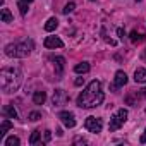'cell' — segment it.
Masks as SVG:
<instances>
[{"instance_id": "obj_16", "label": "cell", "mask_w": 146, "mask_h": 146, "mask_svg": "<svg viewBox=\"0 0 146 146\" xmlns=\"http://www.w3.org/2000/svg\"><path fill=\"white\" fill-rule=\"evenodd\" d=\"M90 69H91V65L88 62H81L74 67V72L76 74H86V72H90Z\"/></svg>"}, {"instance_id": "obj_6", "label": "cell", "mask_w": 146, "mask_h": 146, "mask_svg": "<svg viewBox=\"0 0 146 146\" xmlns=\"http://www.w3.org/2000/svg\"><path fill=\"white\" fill-rule=\"evenodd\" d=\"M69 102V95L64 91V90H55L53 91V96H52V103L53 107H62Z\"/></svg>"}, {"instance_id": "obj_29", "label": "cell", "mask_w": 146, "mask_h": 146, "mask_svg": "<svg viewBox=\"0 0 146 146\" xmlns=\"http://www.w3.org/2000/svg\"><path fill=\"white\" fill-rule=\"evenodd\" d=\"M144 58H146V50H144Z\"/></svg>"}, {"instance_id": "obj_12", "label": "cell", "mask_w": 146, "mask_h": 146, "mask_svg": "<svg viewBox=\"0 0 146 146\" xmlns=\"http://www.w3.org/2000/svg\"><path fill=\"white\" fill-rule=\"evenodd\" d=\"M2 113L4 117H9V119H17V110L14 108V105H5L2 108Z\"/></svg>"}, {"instance_id": "obj_4", "label": "cell", "mask_w": 146, "mask_h": 146, "mask_svg": "<svg viewBox=\"0 0 146 146\" xmlns=\"http://www.w3.org/2000/svg\"><path fill=\"white\" fill-rule=\"evenodd\" d=\"M127 110L125 108H120V110H117L113 115H112V119H110V124H108V129H110V132H115L117 129H120L122 125H124V122L127 120Z\"/></svg>"}, {"instance_id": "obj_7", "label": "cell", "mask_w": 146, "mask_h": 146, "mask_svg": "<svg viewBox=\"0 0 146 146\" xmlns=\"http://www.w3.org/2000/svg\"><path fill=\"white\" fill-rule=\"evenodd\" d=\"M58 119L62 120V124L65 125V127H69V129H72L76 125V117H74V113L72 112H67V110H64V112H60L58 113Z\"/></svg>"}, {"instance_id": "obj_26", "label": "cell", "mask_w": 146, "mask_h": 146, "mask_svg": "<svg viewBox=\"0 0 146 146\" xmlns=\"http://www.w3.org/2000/svg\"><path fill=\"white\" fill-rule=\"evenodd\" d=\"M117 35H119V38H122V40H124V36H125V33H124V29H122V28H119V29H117Z\"/></svg>"}, {"instance_id": "obj_2", "label": "cell", "mask_w": 146, "mask_h": 146, "mask_svg": "<svg viewBox=\"0 0 146 146\" xmlns=\"http://www.w3.org/2000/svg\"><path fill=\"white\" fill-rule=\"evenodd\" d=\"M23 83V72L17 67H4L0 70V86L4 93H14Z\"/></svg>"}, {"instance_id": "obj_5", "label": "cell", "mask_w": 146, "mask_h": 146, "mask_svg": "<svg viewBox=\"0 0 146 146\" xmlns=\"http://www.w3.org/2000/svg\"><path fill=\"white\" fill-rule=\"evenodd\" d=\"M84 127H86L90 132L98 134V132L102 131V127H103V122H102V119H98V117H88V119L84 120Z\"/></svg>"}, {"instance_id": "obj_10", "label": "cell", "mask_w": 146, "mask_h": 146, "mask_svg": "<svg viewBox=\"0 0 146 146\" xmlns=\"http://www.w3.org/2000/svg\"><path fill=\"white\" fill-rule=\"evenodd\" d=\"M43 45H45V48H62L64 41L60 38H57V36H46Z\"/></svg>"}, {"instance_id": "obj_14", "label": "cell", "mask_w": 146, "mask_h": 146, "mask_svg": "<svg viewBox=\"0 0 146 146\" xmlns=\"http://www.w3.org/2000/svg\"><path fill=\"white\" fill-rule=\"evenodd\" d=\"M33 102H35V105H43V103L46 102V93H45V91H35Z\"/></svg>"}, {"instance_id": "obj_11", "label": "cell", "mask_w": 146, "mask_h": 146, "mask_svg": "<svg viewBox=\"0 0 146 146\" xmlns=\"http://www.w3.org/2000/svg\"><path fill=\"white\" fill-rule=\"evenodd\" d=\"M53 64H55V76L57 79H60V76L64 74V67H65V58L64 57H52Z\"/></svg>"}, {"instance_id": "obj_20", "label": "cell", "mask_w": 146, "mask_h": 146, "mask_svg": "<svg viewBox=\"0 0 146 146\" xmlns=\"http://www.w3.org/2000/svg\"><path fill=\"white\" fill-rule=\"evenodd\" d=\"M40 136H41V131L40 129H35L33 134H31V137H29V144H36L40 141Z\"/></svg>"}, {"instance_id": "obj_25", "label": "cell", "mask_w": 146, "mask_h": 146, "mask_svg": "<svg viewBox=\"0 0 146 146\" xmlns=\"http://www.w3.org/2000/svg\"><path fill=\"white\" fill-rule=\"evenodd\" d=\"M74 84H76V86H81V84H84V78H78V79L74 81Z\"/></svg>"}, {"instance_id": "obj_15", "label": "cell", "mask_w": 146, "mask_h": 146, "mask_svg": "<svg viewBox=\"0 0 146 146\" xmlns=\"http://www.w3.org/2000/svg\"><path fill=\"white\" fill-rule=\"evenodd\" d=\"M11 129H12V122H11V120H9V117H7V119H4V120H2V125H0V139H2V137L5 136V132H7V131H11Z\"/></svg>"}, {"instance_id": "obj_21", "label": "cell", "mask_w": 146, "mask_h": 146, "mask_svg": "<svg viewBox=\"0 0 146 146\" xmlns=\"http://www.w3.org/2000/svg\"><path fill=\"white\" fill-rule=\"evenodd\" d=\"M19 144H21V141L17 136H11L5 139V146H19Z\"/></svg>"}, {"instance_id": "obj_28", "label": "cell", "mask_w": 146, "mask_h": 146, "mask_svg": "<svg viewBox=\"0 0 146 146\" xmlns=\"http://www.w3.org/2000/svg\"><path fill=\"white\" fill-rule=\"evenodd\" d=\"M141 143H143V144L146 143V129H144V132H143V136H141Z\"/></svg>"}, {"instance_id": "obj_9", "label": "cell", "mask_w": 146, "mask_h": 146, "mask_svg": "<svg viewBox=\"0 0 146 146\" xmlns=\"http://www.w3.org/2000/svg\"><path fill=\"white\" fill-rule=\"evenodd\" d=\"M129 38H131V41H132L134 45H139V43H143V41L146 40V31H144L143 28H134V29L131 31Z\"/></svg>"}, {"instance_id": "obj_22", "label": "cell", "mask_w": 146, "mask_h": 146, "mask_svg": "<svg viewBox=\"0 0 146 146\" xmlns=\"http://www.w3.org/2000/svg\"><path fill=\"white\" fill-rule=\"evenodd\" d=\"M74 7H76V4H74V2H69V4H67L64 9H62V12H64V14H69V12H72V11H74Z\"/></svg>"}, {"instance_id": "obj_13", "label": "cell", "mask_w": 146, "mask_h": 146, "mask_svg": "<svg viewBox=\"0 0 146 146\" xmlns=\"http://www.w3.org/2000/svg\"><path fill=\"white\" fill-rule=\"evenodd\" d=\"M134 81L136 83H146V69H143V67H139V69H136V72H134Z\"/></svg>"}, {"instance_id": "obj_23", "label": "cell", "mask_w": 146, "mask_h": 146, "mask_svg": "<svg viewBox=\"0 0 146 146\" xmlns=\"http://www.w3.org/2000/svg\"><path fill=\"white\" fill-rule=\"evenodd\" d=\"M40 119H41V113H40V112H31V113H29V120H31V122H36V120H40Z\"/></svg>"}, {"instance_id": "obj_27", "label": "cell", "mask_w": 146, "mask_h": 146, "mask_svg": "<svg viewBox=\"0 0 146 146\" xmlns=\"http://www.w3.org/2000/svg\"><path fill=\"white\" fill-rule=\"evenodd\" d=\"M139 95H141V98H144V100H146V88H143V90L139 91Z\"/></svg>"}, {"instance_id": "obj_3", "label": "cell", "mask_w": 146, "mask_h": 146, "mask_svg": "<svg viewBox=\"0 0 146 146\" xmlns=\"http://www.w3.org/2000/svg\"><path fill=\"white\" fill-rule=\"evenodd\" d=\"M33 48H35L33 40L26 38V40H23L19 43H9L5 46V55L7 57H16V58H24L33 52Z\"/></svg>"}, {"instance_id": "obj_19", "label": "cell", "mask_w": 146, "mask_h": 146, "mask_svg": "<svg viewBox=\"0 0 146 146\" xmlns=\"http://www.w3.org/2000/svg\"><path fill=\"white\" fill-rule=\"evenodd\" d=\"M57 26H58V21H57L55 17H50V19L46 21V24H45V31L52 33V31H55V29H57Z\"/></svg>"}, {"instance_id": "obj_30", "label": "cell", "mask_w": 146, "mask_h": 146, "mask_svg": "<svg viewBox=\"0 0 146 146\" xmlns=\"http://www.w3.org/2000/svg\"><path fill=\"white\" fill-rule=\"evenodd\" d=\"M136 2H141V0H136Z\"/></svg>"}, {"instance_id": "obj_18", "label": "cell", "mask_w": 146, "mask_h": 146, "mask_svg": "<svg viewBox=\"0 0 146 146\" xmlns=\"http://www.w3.org/2000/svg\"><path fill=\"white\" fill-rule=\"evenodd\" d=\"M0 19H2V23H12V21H14V17H12L11 11H9V9H5V7L0 11Z\"/></svg>"}, {"instance_id": "obj_17", "label": "cell", "mask_w": 146, "mask_h": 146, "mask_svg": "<svg viewBox=\"0 0 146 146\" xmlns=\"http://www.w3.org/2000/svg\"><path fill=\"white\" fill-rule=\"evenodd\" d=\"M31 2H33V0H19V2H17V7H19L21 16H26L28 14V7H29Z\"/></svg>"}, {"instance_id": "obj_24", "label": "cell", "mask_w": 146, "mask_h": 146, "mask_svg": "<svg viewBox=\"0 0 146 146\" xmlns=\"http://www.w3.org/2000/svg\"><path fill=\"white\" fill-rule=\"evenodd\" d=\"M50 139H52V132H50V131L46 129V131H45V143H48Z\"/></svg>"}, {"instance_id": "obj_1", "label": "cell", "mask_w": 146, "mask_h": 146, "mask_svg": "<svg viewBox=\"0 0 146 146\" xmlns=\"http://www.w3.org/2000/svg\"><path fill=\"white\" fill-rule=\"evenodd\" d=\"M103 98H105V95L102 91V83L95 79L78 96V107H81V108H95V107L102 105Z\"/></svg>"}, {"instance_id": "obj_8", "label": "cell", "mask_w": 146, "mask_h": 146, "mask_svg": "<svg viewBox=\"0 0 146 146\" xmlns=\"http://www.w3.org/2000/svg\"><path fill=\"white\" fill-rule=\"evenodd\" d=\"M125 83H127V74L124 70H117L113 78V84H112V91H117L119 88L125 86Z\"/></svg>"}]
</instances>
